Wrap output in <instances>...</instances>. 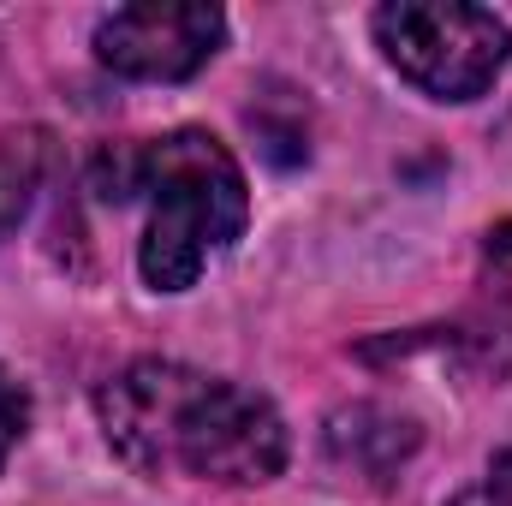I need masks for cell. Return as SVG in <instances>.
Listing matches in <instances>:
<instances>
[{"label": "cell", "instance_id": "5", "mask_svg": "<svg viewBox=\"0 0 512 506\" xmlns=\"http://www.w3.org/2000/svg\"><path fill=\"white\" fill-rule=\"evenodd\" d=\"M370 441H382V453H376V471H387L393 459H405L411 447H417V429L405 423V417H393V411H376V405H352L346 417H334V429H328V447L340 453V459H352V465H364L370 471Z\"/></svg>", "mask_w": 512, "mask_h": 506}, {"label": "cell", "instance_id": "6", "mask_svg": "<svg viewBox=\"0 0 512 506\" xmlns=\"http://www.w3.org/2000/svg\"><path fill=\"white\" fill-rule=\"evenodd\" d=\"M36 173H42V149L30 137H0V239L24 221Z\"/></svg>", "mask_w": 512, "mask_h": 506}, {"label": "cell", "instance_id": "1", "mask_svg": "<svg viewBox=\"0 0 512 506\" xmlns=\"http://www.w3.org/2000/svg\"><path fill=\"white\" fill-rule=\"evenodd\" d=\"M96 411L108 447L143 477L274 483L286 465V423L262 393L173 358L126 364Z\"/></svg>", "mask_w": 512, "mask_h": 506}, {"label": "cell", "instance_id": "2", "mask_svg": "<svg viewBox=\"0 0 512 506\" xmlns=\"http://www.w3.org/2000/svg\"><path fill=\"white\" fill-rule=\"evenodd\" d=\"M102 197L126 203L149 197V233H143V280L155 292H185L251 221V191L239 161L209 131H167L155 143H137L96 161Z\"/></svg>", "mask_w": 512, "mask_h": 506}, {"label": "cell", "instance_id": "7", "mask_svg": "<svg viewBox=\"0 0 512 506\" xmlns=\"http://www.w3.org/2000/svg\"><path fill=\"white\" fill-rule=\"evenodd\" d=\"M24 417H30V405H24V393H18L12 381L0 376V465H6V453H12V441L24 435Z\"/></svg>", "mask_w": 512, "mask_h": 506}, {"label": "cell", "instance_id": "8", "mask_svg": "<svg viewBox=\"0 0 512 506\" xmlns=\"http://www.w3.org/2000/svg\"><path fill=\"white\" fill-rule=\"evenodd\" d=\"M453 506H512V495H507V489H495V483H489V489H471V495H459Z\"/></svg>", "mask_w": 512, "mask_h": 506}, {"label": "cell", "instance_id": "3", "mask_svg": "<svg viewBox=\"0 0 512 506\" xmlns=\"http://www.w3.org/2000/svg\"><path fill=\"white\" fill-rule=\"evenodd\" d=\"M376 42L435 102H471L483 96L512 54V30L489 6L465 0H393L376 12Z\"/></svg>", "mask_w": 512, "mask_h": 506}, {"label": "cell", "instance_id": "4", "mask_svg": "<svg viewBox=\"0 0 512 506\" xmlns=\"http://www.w3.org/2000/svg\"><path fill=\"white\" fill-rule=\"evenodd\" d=\"M221 36H227L221 6H161V0H149V6H120L114 18H102L96 54L120 78L179 84V78L209 66Z\"/></svg>", "mask_w": 512, "mask_h": 506}]
</instances>
